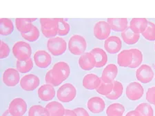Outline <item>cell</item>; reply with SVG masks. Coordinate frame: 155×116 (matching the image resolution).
Here are the masks:
<instances>
[{"instance_id": "obj_1", "label": "cell", "mask_w": 155, "mask_h": 116, "mask_svg": "<svg viewBox=\"0 0 155 116\" xmlns=\"http://www.w3.org/2000/svg\"><path fill=\"white\" fill-rule=\"evenodd\" d=\"M70 74L71 69L68 63L62 61L58 62L47 72L45 76V80L47 84L53 87H57L68 79Z\"/></svg>"}, {"instance_id": "obj_2", "label": "cell", "mask_w": 155, "mask_h": 116, "mask_svg": "<svg viewBox=\"0 0 155 116\" xmlns=\"http://www.w3.org/2000/svg\"><path fill=\"white\" fill-rule=\"evenodd\" d=\"M68 50L74 55H82L87 49L86 39L80 35H74L68 41Z\"/></svg>"}, {"instance_id": "obj_3", "label": "cell", "mask_w": 155, "mask_h": 116, "mask_svg": "<svg viewBox=\"0 0 155 116\" xmlns=\"http://www.w3.org/2000/svg\"><path fill=\"white\" fill-rule=\"evenodd\" d=\"M77 89L73 84L66 83L61 85L57 91V97L60 102L64 103L71 102L75 98Z\"/></svg>"}, {"instance_id": "obj_4", "label": "cell", "mask_w": 155, "mask_h": 116, "mask_svg": "<svg viewBox=\"0 0 155 116\" xmlns=\"http://www.w3.org/2000/svg\"><path fill=\"white\" fill-rule=\"evenodd\" d=\"M12 53L19 61H26L31 58L32 49L28 43L23 41L16 42L12 47Z\"/></svg>"}, {"instance_id": "obj_5", "label": "cell", "mask_w": 155, "mask_h": 116, "mask_svg": "<svg viewBox=\"0 0 155 116\" xmlns=\"http://www.w3.org/2000/svg\"><path fill=\"white\" fill-rule=\"evenodd\" d=\"M47 49L52 55L59 56L66 52L67 43L61 37H54L48 39L47 42Z\"/></svg>"}, {"instance_id": "obj_6", "label": "cell", "mask_w": 155, "mask_h": 116, "mask_svg": "<svg viewBox=\"0 0 155 116\" xmlns=\"http://www.w3.org/2000/svg\"><path fill=\"white\" fill-rule=\"evenodd\" d=\"M143 88L138 82H132L127 86L126 95L127 99H129L130 100H139L143 97Z\"/></svg>"}, {"instance_id": "obj_7", "label": "cell", "mask_w": 155, "mask_h": 116, "mask_svg": "<svg viewBox=\"0 0 155 116\" xmlns=\"http://www.w3.org/2000/svg\"><path fill=\"white\" fill-rule=\"evenodd\" d=\"M40 84L39 78L35 74H27L21 77L20 87L26 91H32L36 89Z\"/></svg>"}, {"instance_id": "obj_8", "label": "cell", "mask_w": 155, "mask_h": 116, "mask_svg": "<svg viewBox=\"0 0 155 116\" xmlns=\"http://www.w3.org/2000/svg\"><path fill=\"white\" fill-rule=\"evenodd\" d=\"M8 110L13 116H23L27 111L26 101L21 97L15 98L10 102Z\"/></svg>"}, {"instance_id": "obj_9", "label": "cell", "mask_w": 155, "mask_h": 116, "mask_svg": "<svg viewBox=\"0 0 155 116\" xmlns=\"http://www.w3.org/2000/svg\"><path fill=\"white\" fill-rule=\"evenodd\" d=\"M154 76V73L152 67L149 65L143 64L140 66L136 71V77L139 82L147 84L152 82Z\"/></svg>"}, {"instance_id": "obj_10", "label": "cell", "mask_w": 155, "mask_h": 116, "mask_svg": "<svg viewBox=\"0 0 155 116\" xmlns=\"http://www.w3.org/2000/svg\"><path fill=\"white\" fill-rule=\"evenodd\" d=\"M2 80L5 85L9 87H13L20 82V75L17 69L8 68L2 75Z\"/></svg>"}, {"instance_id": "obj_11", "label": "cell", "mask_w": 155, "mask_h": 116, "mask_svg": "<svg viewBox=\"0 0 155 116\" xmlns=\"http://www.w3.org/2000/svg\"><path fill=\"white\" fill-rule=\"evenodd\" d=\"M111 28L107 22L99 21L94 26V35L99 40H106L110 37Z\"/></svg>"}, {"instance_id": "obj_12", "label": "cell", "mask_w": 155, "mask_h": 116, "mask_svg": "<svg viewBox=\"0 0 155 116\" xmlns=\"http://www.w3.org/2000/svg\"><path fill=\"white\" fill-rule=\"evenodd\" d=\"M34 62L37 67L40 69H46L52 62V57L46 50H39L35 53Z\"/></svg>"}, {"instance_id": "obj_13", "label": "cell", "mask_w": 155, "mask_h": 116, "mask_svg": "<svg viewBox=\"0 0 155 116\" xmlns=\"http://www.w3.org/2000/svg\"><path fill=\"white\" fill-rule=\"evenodd\" d=\"M122 42L121 39L116 35L110 36L104 42V49L110 54H116L121 50Z\"/></svg>"}, {"instance_id": "obj_14", "label": "cell", "mask_w": 155, "mask_h": 116, "mask_svg": "<svg viewBox=\"0 0 155 116\" xmlns=\"http://www.w3.org/2000/svg\"><path fill=\"white\" fill-rule=\"evenodd\" d=\"M118 75V67L116 64H109L102 71L101 79L104 83H112Z\"/></svg>"}, {"instance_id": "obj_15", "label": "cell", "mask_w": 155, "mask_h": 116, "mask_svg": "<svg viewBox=\"0 0 155 116\" xmlns=\"http://www.w3.org/2000/svg\"><path fill=\"white\" fill-rule=\"evenodd\" d=\"M87 107L89 111L94 114H99L104 111L106 108V103L100 97H92L87 102Z\"/></svg>"}, {"instance_id": "obj_16", "label": "cell", "mask_w": 155, "mask_h": 116, "mask_svg": "<svg viewBox=\"0 0 155 116\" xmlns=\"http://www.w3.org/2000/svg\"><path fill=\"white\" fill-rule=\"evenodd\" d=\"M79 66L84 70H91L96 67V60L91 52L85 53L79 59Z\"/></svg>"}, {"instance_id": "obj_17", "label": "cell", "mask_w": 155, "mask_h": 116, "mask_svg": "<svg viewBox=\"0 0 155 116\" xmlns=\"http://www.w3.org/2000/svg\"><path fill=\"white\" fill-rule=\"evenodd\" d=\"M102 80L101 77L94 73L86 74L83 78L82 85L86 89L94 90L98 88L101 84Z\"/></svg>"}, {"instance_id": "obj_18", "label": "cell", "mask_w": 155, "mask_h": 116, "mask_svg": "<svg viewBox=\"0 0 155 116\" xmlns=\"http://www.w3.org/2000/svg\"><path fill=\"white\" fill-rule=\"evenodd\" d=\"M55 93L56 92L53 86L48 84L41 86L37 90L39 98L44 102H49V101L52 100L55 96Z\"/></svg>"}, {"instance_id": "obj_19", "label": "cell", "mask_w": 155, "mask_h": 116, "mask_svg": "<svg viewBox=\"0 0 155 116\" xmlns=\"http://www.w3.org/2000/svg\"><path fill=\"white\" fill-rule=\"evenodd\" d=\"M148 21L146 18H133L130 22V29L134 33L142 34L146 31Z\"/></svg>"}, {"instance_id": "obj_20", "label": "cell", "mask_w": 155, "mask_h": 116, "mask_svg": "<svg viewBox=\"0 0 155 116\" xmlns=\"http://www.w3.org/2000/svg\"><path fill=\"white\" fill-rule=\"evenodd\" d=\"M36 19V18H16L15 26L17 29L21 34L27 33L31 31L33 27L32 22H35Z\"/></svg>"}, {"instance_id": "obj_21", "label": "cell", "mask_w": 155, "mask_h": 116, "mask_svg": "<svg viewBox=\"0 0 155 116\" xmlns=\"http://www.w3.org/2000/svg\"><path fill=\"white\" fill-rule=\"evenodd\" d=\"M91 53L96 60V68H101L106 66L107 62V55L104 50L96 47L92 49Z\"/></svg>"}, {"instance_id": "obj_22", "label": "cell", "mask_w": 155, "mask_h": 116, "mask_svg": "<svg viewBox=\"0 0 155 116\" xmlns=\"http://www.w3.org/2000/svg\"><path fill=\"white\" fill-rule=\"evenodd\" d=\"M107 23L109 24L111 30L117 32H123L128 25V21L126 18H108Z\"/></svg>"}, {"instance_id": "obj_23", "label": "cell", "mask_w": 155, "mask_h": 116, "mask_svg": "<svg viewBox=\"0 0 155 116\" xmlns=\"http://www.w3.org/2000/svg\"><path fill=\"white\" fill-rule=\"evenodd\" d=\"M133 55L130 49L123 50L117 55V64L121 67H129L130 66Z\"/></svg>"}, {"instance_id": "obj_24", "label": "cell", "mask_w": 155, "mask_h": 116, "mask_svg": "<svg viewBox=\"0 0 155 116\" xmlns=\"http://www.w3.org/2000/svg\"><path fill=\"white\" fill-rule=\"evenodd\" d=\"M45 108L50 116H64L65 110H66L61 103L56 102V101L49 102Z\"/></svg>"}, {"instance_id": "obj_25", "label": "cell", "mask_w": 155, "mask_h": 116, "mask_svg": "<svg viewBox=\"0 0 155 116\" xmlns=\"http://www.w3.org/2000/svg\"><path fill=\"white\" fill-rule=\"evenodd\" d=\"M121 37L123 41L128 45H133L137 44L140 39V35L136 34L127 27L124 31L121 32Z\"/></svg>"}, {"instance_id": "obj_26", "label": "cell", "mask_w": 155, "mask_h": 116, "mask_svg": "<svg viewBox=\"0 0 155 116\" xmlns=\"http://www.w3.org/2000/svg\"><path fill=\"white\" fill-rule=\"evenodd\" d=\"M14 31V25L12 22L8 18L0 19V34L3 36L11 35Z\"/></svg>"}, {"instance_id": "obj_27", "label": "cell", "mask_w": 155, "mask_h": 116, "mask_svg": "<svg viewBox=\"0 0 155 116\" xmlns=\"http://www.w3.org/2000/svg\"><path fill=\"white\" fill-rule=\"evenodd\" d=\"M125 107L120 103H113L106 108L107 116H123Z\"/></svg>"}, {"instance_id": "obj_28", "label": "cell", "mask_w": 155, "mask_h": 116, "mask_svg": "<svg viewBox=\"0 0 155 116\" xmlns=\"http://www.w3.org/2000/svg\"><path fill=\"white\" fill-rule=\"evenodd\" d=\"M124 92V86L117 80H114L113 82V89L111 93L108 95H107L106 97L107 99L111 100H115L119 99L121 96Z\"/></svg>"}, {"instance_id": "obj_29", "label": "cell", "mask_w": 155, "mask_h": 116, "mask_svg": "<svg viewBox=\"0 0 155 116\" xmlns=\"http://www.w3.org/2000/svg\"><path fill=\"white\" fill-rule=\"evenodd\" d=\"M130 50L132 53V55H133V59H132V62L129 68L133 69H137L142 64V62H143V53L138 49H130Z\"/></svg>"}, {"instance_id": "obj_30", "label": "cell", "mask_w": 155, "mask_h": 116, "mask_svg": "<svg viewBox=\"0 0 155 116\" xmlns=\"http://www.w3.org/2000/svg\"><path fill=\"white\" fill-rule=\"evenodd\" d=\"M16 67L17 70L21 73H26L32 70L33 67V62L31 58L26 61H19L17 60Z\"/></svg>"}, {"instance_id": "obj_31", "label": "cell", "mask_w": 155, "mask_h": 116, "mask_svg": "<svg viewBox=\"0 0 155 116\" xmlns=\"http://www.w3.org/2000/svg\"><path fill=\"white\" fill-rule=\"evenodd\" d=\"M138 111L141 116H154V110L148 103H141L134 109Z\"/></svg>"}, {"instance_id": "obj_32", "label": "cell", "mask_w": 155, "mask_h": 116, "mask_svg": "<svg viewBox=\"0 0 155 116\" xmlns=\"http://www.w3.org/2000/svg\"><path fill=\"white\" fill-rule=\"evenodd\" d=\"M71 30V26L64 19L57 18V32L59 36H65L67 35Z\"/></svg>"}, {"instance_id": "obj_33", "label": "cell", "mask_w": 155, "mask_h": 116, "mask_svg": "<svg viewBox=\"0 0 155 116\" xmlns=\"http://www.w3.org/2000/svg\"><path fill=\"white\" fill-rule=\"evenodd\" d=\"M39 22L41 29H57V18H41L39 19Z\"/></svg>"}, {"instance_id": "obj_34", "label": "cell", "mask_w": 155, "mask_h": 116, "mask_svg": "<svg viewBox=\"0 0 155 116\" xmlns=\"http://www.w3.org/2000/svg\"><path fill=\"white\" fill-rule=\"evenodd\" d=\"M28 116H50L46 108L41 105H33L28 110Z\"/></svg>"}, {"instance_id": "obj_35", "label": "cell", "mask_w": 155, "mask_h": 116, "mask_svg": "<svg viewBox=\"0 0 155 116\" xmlns=\"http://www.w3.org/2000/svg\"><path fill=\"white\" fill-rule=\"evenodd\" d=\"M142 35L148 41H155V24L152 22H148L146 31L142 33Z\"/></svg>"}, {"instance_id": "obj_36", "label": "cell", "mask_w": 155, "mask_h": 116, "mask_svg": "<svg viewBox=\"0 0 155 116\" xmlns=\"http://www.w3.org/2000/svg\"><path fill=\"white\" fill-rule=\"evenodd\" d=\"M21 36L23 38L27 40V41L33 42L37 41V40L39 39V37L40 36V32L39 29H37V27H36L35 26H33L31 31L27 32V33L21 34Z\"/></svg>"}, {"instance_id": "obj_37", "label": "cell", "mask_w": 155, "mask_h": 116, "mask_svg": "<svg viewBox=\"0 0 155 116\" xmlns=\"http://www.w3.org/2000/svg\"><path fill=\"white\" fill-rule=\"evenodd\" d=\"M112 89H113V82L107 84V83L101 82V84L97 89V92L99 94L101 95H105L106 97L107 95L110 94L111 92L112 91Z\"/></svg>"}, {"instance_id": "obj_38", "label": "cell", "mask_w": 155, "mask_h": 116, "mask_svg": "<svg viewBox=\"0 0 155 116\" xmlns=\"http://www.w3.org/2000/svg\"><path fill=\"white\" fill-rule=\"evenodd\" d=\"M10 51L11 50H10L8 45L4 42L1 41L0 42V58L4 59V58L8 57Z\"/></svg>"}, {"instance_id": "obj_39", "label": "cell", "mask_w": 155, "mask_h": 116, "mask_svg": "<svg viewBox=\"0 0 155 116\" xmlns=\"http://www.w3.org/2000/svg\"><path fill=\"white\" fill-rule=\"evenodd\" d=\"M146 100L155 106V86L150 87L146 92Z\"/></svg>"}, {"instance_id": "obj_40", "label": "cell", "mask_w": 155, "mask_h": 116, "mask_svg": "<svg viewBox=\"0 0 155 116\" xmlns=\"http://www.w3.org/2000/svg\"><path fill=\"white\" fill-rule=\"evenodd\" d=\"M74 111L76 113L77 116H90L88 112L84 108H76L74 109Z\"/></svg>"}, {"instance_id": "obj_41", "label": "cell", "mask_w": 155, "mask_h": 116, "mask_svg": "<svg viewBox=\"0 0 155 116\" xmlns=\"http://www.w3.org/2000/svg\"><path fill=\"white\" fill-rule=\"evenodd\" d=\"M64 116H77L76 113L74 111V110L66 109Z\"/></svg>"}, {"instance_id": "obj_42", "label": "cell", "mask_w": 155, "mask_h": 116, "mask_svg": "<svg viewBox=\"0 0 155 116\" xmlns=\"http://www.w3.org/2000/svg\"><path fill=\"white\" fill-rule=\"evenodd\" d=\"M126 116H141V115H140V113L138 111L134 110V111H130L127 112L126 113Z\"/></svg>"}, {"instance_id": "obj_43", "label": "cell", "mask_w": 155, "mask_h": 116, "mask_svg": "<svg viewBox=\"0 0 155 116\" xmlns=\"http://www.w3.org/2000/svg\"><path fill=\"white\" fill-rule=\"evenodd\" d=\"M2 116H13L12 115L11 113H10L9 110L7 109L6 111H5L4 112L3 114H2Z\"/></svg>"}, {"instance_id": "obj_44", "label": "cell", "mask_w": 155, "mask_h": 116, "mask_svg": "<svg viewBox=\"0 0 155 116\" xmlns=\"http://www.w3.org/2000/svg\"><path fill=\"white\" fill-rule=\"evenodd\" d=\"M154 50H155V44H154Z\"/></svg>"}]
</instances>
